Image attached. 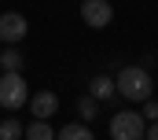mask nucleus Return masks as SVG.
<instances>
[{
  "mask_svg": "<svg viewBox=\"0 0 158 140\" xmlns=\"http://www.w3.org/2000/svg\"><path fill=\"white\" fill-rule=\"evenodd\" d=\"M114 92H118L121 100H129V103H143V100L155 96V77L143 67H125L114 77Z\"/></svg>",
  "mask_w": 158,
  "mask_h": 140,
  "instance_id": "f257e3e1",
  "label": "nucleus"
},
{
  "mask_svg": "<svg viewBox=\"0 0 158 140\" xmlns=\"http://www.w3.org/2000/svg\"><path fill=\"white\" fill-rule=\"evenodd\" d=\"M22 103H30V89H26V77L19 70H7L0 77V107L7 111H19Z\"/></svg>",
  "mask_w": 158,
  "mask_h": 140,
  "instance_id": "f03ea898",
  "label": "nucleus"
},
{
  "mask_svg": "<svg viewBox=\"0 0 158 140\" xmlns=\"http://www.w3.org/2000/svg\"><path fill=\"white\" fill-rule=\"evenodd\" d=\"M143 129H147V118L140 111H118L110 118V137L114 140H143Z\"/></svg>",
  "mask_w": 158,
  "mask_h": 140,
  "instance_id": "7ed1b4c3",
  "label": "nucleus"
},
{
  "mask_svg": "<svg viewBox=\"0 0 158 140\" xmlns=\"http://www.w3.org/2000/svg\"><path fill=\"white\" fill-rule=\"evenodd\" d=\"M81 19H85V26L103 30V26H110L114 7H110V0H85V4H81Z\"/></svg>",
  "mask_w": 158,
  "mask_h": 140,
  "instance_id": "20e7f679",
  "label": "nucleus"
},
{
  "mask_svg": "<svg viewBox=\"0 0 158 140\" xmlns=\"http://www.w3.org/2000/svg\"><path fill=\"white\" fill-rule=\"evenodd\" d=\"M30 30V22H26V15H19V11H4L0 15V41L4 44H15V41H22Z\"/></svg>",
  "mask_w": 158,
  "mask_h": 140,
  "instance_id": "39448f33",
  "label": "nucleus"
},
{
  "mask_svg": "<svg viewBox=\"0 0 158 140\" xmlns=\"http://www.w3.org/2000/svg\"><path fill=\"white\" fill-rule=\"evenodd\" d=\"M30 111H33V118H52V114L59 111V96L44 89L37 96H30Z\"/></svg>",
  "mask_w": 158,
  "mask_h": 140,
  "instance_id": "423d86ee",
  "label": "nucleus"
},
{
  "mask_svg": "<svg viewBox=\"0 0 158 140\" xmlns=\"http://www.w3.org/2000/svg\"><path fill=\"white\" fill-rule=\"evenodd\" d=\"M22 137L26 140H55V129L48 125V118H33V122L22 129Z\"/></svg>",
  "mask_w": 158,
  "mask_h": 140,
  "instance_id": "0eeeda50",
  "label": "nucleus"
},
{
  "mask_svg": "<svg viewBox=\"0 0 158 140\" xmlns=\"http://www.w3.org/2000/svg\"><path fill=\"white\" fill-rule=\"evenodd\" d=\"M55 140H96V133H92L85 122H74V125H63V129H55Z\"/></svg>",
  "mask_w": 158,
  "mask_h": 140,
  "instance_id": "6e6552de",
  "label": "nucleus"
},
{
  "mask_svg": "<svg viewBox=\"0 0 158 140\" xmlns=\"http://www.w3.org/2000/svg\"><path fill=\"white\" fill-rule=\"evenodd\" d=\"M92 96H96V100H110V96H114V77L96 74V77H92Z\"/></svg>",
  "mask_w": 158,
  "mask_h": 140,
  "instance_id": "1a4fd4ad",
  "label": "nucleus"
},
{
  "mask_svg": "<svg viewBox=\"0 0 158 140\" xmlns=\"http://www.w3.org/2000/svg\"><path fill=\"white\" fill-rule=\"evenodd\" d=\"M0 67H4V70H19V67H22V55H19L15 44H7V48L0 52Z\"/></svg>",
  "mask_w": 158,
  "mask_h": 140,
  "instance_id": "9d476101",
  "label": "nucleus"
},
{
  "mask_svg": "<svg viewBox=\"0 0 158 140\" xmlns=\"http://www.w3.org/2000/svg\"><path fill=\"white\" fill-rule=\"evenodd\" d=\"M22 129H26V125H19L15 118H7V122H0V140H19Z\"/></svg>",
  "mask_w": 158,
  "mask_h": 140,
  "instance_id": "9b49d317",
  "label": "nucleus"
},
{
  "mask_svg": "<svg viewBox=\"0 0 158 140\" xmlns=\"http://www.w3.org/2000/svg\"><path fill=\"white\" fill-rule=\"evenodd\" d=\"M143 118L158 122V100H143Z\"/></svg>",
  "mask_w": 158,
  "mask_h": 140,
  "instance_id": "f8f14e48",
  "label": "nucleus"
},
{
  "mask_svg": "<svg viewBox=\"0 0 158 140\" xmlns=\"http://www.w3.org/2000/svg\"><path fill=\"white\" fill-rule=\"evenodd\" d=\"M92 114H96V96L81 100V118H92Z\"/></svg>",
  "mask_w": 158,
  "mask_h": 140,
  "instance_id": "ddd939ff",
  "label": "nucleus"
},
{
  "mask_svg": "<svg viewBox=\"0 0 158 140\" xmlns=\"http://www.w3.org/2000/svg\"><path fill=\"white\" fill-rule=\"evenodd\" d=\"M143 137H147V140H158V122H151V125L143 129Z\"/></svg>",
  "mask_w": 158,
  "mask_h": 140,
  "instance_id": "4468645a",
  "label": "nucleus"
}]
</instances>
